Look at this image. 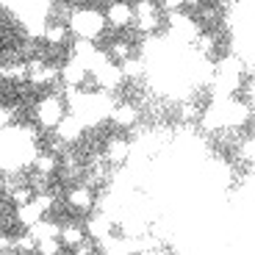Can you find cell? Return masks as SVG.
<instances>
[{
	"instance_id": "cell-1",
	"label": "cell",
	"mask_w": 255,
	"mask_h": 255,
	"mask_svg": "<svg viewBox=\"0 0 255 255\" xmlns=\"http://www.w3.org/2000/svg\"><path fill=\"white\" fill-rule=\"evenodd\" d=\"M106 14L95 11V8H75L70 14V28L78 39H89V42H97L106 28Z\"/></svg>"
},
{
	"instance_id": "cell-2",
	"label": "cell",
	"mask_w": 255,
	"mask_h": 255,
	"mask_svg": "<svg viewBox=\"0 0 255 255\" xmlns=\"http://www.w3.org/2000/svg\"><path fill=\"white\" fill-rule=\"evenodd\" d=\"M64 114H67V100L58 97V95H47V97H42V100L36 103V120H39V125L56 128L58 122L64 120Z\"/></svg>"
},
{
	"instance_id": "cell-3",
	"label": "cell",
	"mask_w": 255,
	"mask_h": 255,
	"mask_svg": "<svg viewBox=\"0 0 255 255\" xmlns=\"http://www.w3.org/2000/svg\"><path fill=\"white\" fill-rule=\"evenodd\" d=\"M56 78H61V70L50 67L47 61H42V58L28 61V83L31 86H50V83H56Z\"/></svg>"
},
{
	"instance_id": "cell-4",
	"label": "cell",
	"mask_w": 255,
	"mask_h": 255,
	"mask_svg": "<svg viewBox=\"0 0 255 255\" xmlns=\"http://www.w3.org/2000/svg\"><path fill=\"white\" fill-rule=\"evenodd\" d=\"M161 25V17H158V6L150 3V0H139L136 3V28L141 33H155Z\"/></svg>"
},
{
	"instance_id": "cell-5",
	"label": "cell",
	"mask_w": 255,
	"mask_h": 255,
	"mask_svg": "<svg viewBox=\"0 0 255 255\" xmlns=\"http://www.w3.org/2000/svg\"><path fill=\"white\" fill-rule=\"evenodd\" d=\"M83 125H86V120H83L78 111H67V114H64V120L58 122L53 130H56V136L61 141H78L83 136Z\"/></svg>"
},
{
	"instance_id": "cell-6",
	"label": "cell",
	"mask_w": 255,
	"mask_h": 255,
	"mask_svg": "<svg viewBox=\"0 0 255 255\" xmlns=\"http://www.w3.org/2000/svg\"><path fill=\"white\" fill-rule=\"evenodd\" d=\"M106 19L111 28H128L130 22H136V6H130L128 0H114L106 8Z\"/></svg>"
},
{
	"instance_id": "cell-7",
	"label": "cell",
	"mask_w": 255,
	"mask_h": 255,
	"mask_svg": "<svg viewBox=\"0 0 255 255\" xmlns=\"http://www.w3.org/2000/svg\"><path fill=\"white\" fill-rule=\"evenodd\" d=\"M67 203H70L72 211H78V214H89L92 208H95V191H92V186H75V189H70V194H67Z\"/></svg>"
},
{
	"instance_id": "cell-8",
	"label": "cell",
	"mask_w": 255,
	"mask_h": 255,
	"mask_svg": "<svg viewBox=\"0 0 255 255\" xmlns=\"http://www.w3.org/2000/svg\"><path fill=\"white\" fill-rule=\"evenodd\" d=\"M45 214H47V211L42 208L36 200H31V203H25V205H17V214H14V219H17V222L28 230V228H33L39 219H45Z\"/></svg>"
},
{
	"instance_id": "cell-9",
	"label": "cell",
	"mask_w": 255,
	"mask_h": 255,
	"mask_svg": "<svg viewBox=\"0 0 255 255\" xmlns=\"http://www.w3.org/2000/svg\"><path fill=\"white\" fill-rule=\"evenodd\" d=\"M86 75H92L89 67H86L83 61H78V58H72V61H67V64L61 67V81H64V86H81Z\"/></svg>"
},
{
	"instance_id": "cell-10",
	"label": "cell",
	"mask_w": 255,
	"mask_h": 255,
	"mask_svg": "<svg viewBox=\"0 0 255 255\" xmlns=\"http://www.w3.org/2000/svg\"><path fill=\"white\" fill-rule=\"evenodd\" d=\"M111 122H114L117 128H133L136 120H139V109H136L133 103H120V106H114L111 109Z\"/></svg>"
},
{
	"instance_id": "cell-11",
	"label": "cell",
	"mask_w": 255,
	"mask_h": 255,
	"mask_svg": "<svg viewBox=\"0 0 255 255\" xmlns=\"http://www.w3.org/2000/svg\"><path fill=\"white\" fill-rule=\"evenodd\" d=\"M106 161L109 164H114V166H120V164H125L128 161V155H130V144H128L125 139H111L109 144H106Z\"/></svg>"
},
{
	"instance_id": "cell-12",
	"label": "cell",
	"mask_w": 255,
	"mask_h": 255,
	"mask_svg": "<svg viewBox=\"0 0 255 255\" xmlns=\"http://www.w3.org/2000/svg\"><path fill=\"white\" fill-rule=\"evenodd\" d=\"M33 169H36V178H53L58 169V158L53 153H36L33 155Z\"/></svg>"
},
{
	"instance_id": "cell-13",
	"label": "cell",
	"mask_w": 255,
	"mask_h": 255,
	"mask_svg": "<svg viewBox=\"0 0 255 255\" xmlns=\"http://www.w3.org/2000/svg\"><path fill=\"white\" fill-rule=\"evenodd\" d=\"M83 239H89V230L83 228V225H72V222L70 225H61V242H64V247L75 250Z\"/></svg>"
},
{
	"instance_id": "cell-14",
	"label": "cell",
	"mask_w": 255,
	"mask_h": 255,
	"mask_svg": "<svg viewBox=\"0 0 255 255\" xmlns=\"http://www.w3.org/2000/svg\"><path fill=\"white\" fill-rule=\"evenodd\" d=\"M28 230L36 236V242H42V239H61V225L53 222V219H39V222Z\"/></svg>"
},
{
	"instance_id": "cell-15",
	"label": "cell",
	"mask_w": 255,
	"mask_h": 255,
	"mask_svg": "<svg viewBox=\"0 0 255 255\" xmlns=\"http://www.w3.org/2000/svg\"><path fill=\"white\" fill-rule=\"evenodd\" d=\"M70 31L72 28H67V25H61V22H50V25L42 31V39H45L50 47H58V45H64L67 42V36H70Z\"/></svg>"
},
{
	"instance_id": "cell-16",
	"label": "cell",
	"mask_w": 255,
	"mask_h": 255,
	"mask_svg": "<svg viewBox=\"0 0 255 255\" xmlns=\"http://www.w3.org/2000/svg\"><path fill=\"white\" fill-rule=\"evenodd\" d=\"M3 78L14 83H28V61H8L3 64Z\"/></svg>"
},
{
	"instance_id": "cell-17",
	"label": "cell",
	"mask_w": 255,
	"mask_h": 255,
	"mask_svg": "<svg viewBox=\"0 0 255 255\" xmlns=\"http://www.w3.org/2000/svg\"><path fill=\"white\" fill-rule=\"evenodd\" d=\"M33 197H36V189H33V186H14V189L8 191V200H11L14 205H25V203H31Z\"/></svg>"
},
{
	"instance_id": "cell-18",
	"label": "cell",
	"mask_w": 255,
	"mask_h": 255,
	"mask_svg": "<svg viewBox=\"0 0 255 255\" xmlns=\"http://www.w3.org/2000/svg\"><path fill=\"white\" fill-rule=\"evenodd\" d=\"M109 56L114 58L117 64H122L125 58H130V42H125V39H114L109 45Z\"/></svg>"
},
{
	"instance_id": "cell-19",
	"label": "cell",
	"mask_w": 255,
	"mask_h": 255,
	"mask_svg": "<svg viewBox=\"0 0 255 255\" xmlns=\"http://www.w3.org/2000/svg\"><path fill=\"white\" fill-rule=\"evenodd\" d=\"M122 72H125V78H130V81H139V78L144 75V61H141V58H125V61H122Z\"/></svg>"
},
{
	"instance_id": "cell-20",
	"label": "cell",
	"mask_w": 255,
	"mask_h": 255,
	"mask_svg": "<svg viewBox=\"0 0 255 255\" xmlns=\"http://www.w3.org/2000/svg\"><path fill=\"white\" fill-rule=\"evenodd\" d=\"M61 247H64L61 239H42V242H39V247H36V253H42V255H58V253H61Z\"/></svg>"
},
{
	"instance_id": "cell-21",
	"label": "cell",
	"mask_w": 255,
	"mask_h": 255,
	"mask_svg": "<svg viewBox=\"0 0 255 255\" xmlns=\"http://www.w3.org/2000/svg\"><path fill=\"white\" fill-rule=\"evenodd\" d=\"M194 47H197L203 56H211V53H214V47H217V42H214V36H211V33H200V36L194 39Z\"/></svg>"
},
{
	"instance_id": "cell-22",
	"label": "cell",
	"mask_w": 255,
	"mask_h": 255,
	"mask_svg": "<svg viewBox=\"0 0 255 255\" xmlns=\"http://www.w3.org/2000/svg\"><path fill=\"white\" fill-rule=\"evenodd\" d=\"M33 200H36V203L42 205L45 211H50L53 205H56V197H53L50 191H36V197H33Z\"/></svg>"
},
{
	"instance_id": "cell-23",
	"label": "cell",
	"mask_w": 255,
	"mask_h": 255,
	"mask_svg": "<svg viewBox=\"0 0 255 255\" xmlns=\"http://www.w3.org/2000/svg\"><path fill=\"white\" fill-rule=\"evenodd\" d=\"M242 92H244V97H247L250 103H255V75H253V78H247V81H244Z\"/></svg>"
},
{
	"instance_id": "cell-24",
	"label": "cell",
	"mask_w": 255,
	"mask_h": 255,
	"mask_svg": "<svg viewBox=\"0 0 255 255\" xmlns=\"http://www.w3.org/2000/svg\"><path fill=\"white\" fill-rule=\"evenodd\" d=\"M161 6H164L166 11L172 14V11H178V8L183 6V0H161Z\"/></svg>"
},
{
	"instance_id": "cell-25",
	"label": "cell",
	"mask_w": 255,
	"mask_h": 255,
	"mask_svg": "<svg viewBox=\"0 0 255 255\" xmlns=\"http://www.w3.org/2000/svg\"><path fill=\"white\" fill-rule=\"evenodd\" d=\"M14 122V109L11 106H3V128H8Z\"/></svg>"
},
{
	"instance_id": "cell-26",
	"label": "cell",
	"mask_w": 255,
	"mask_h": 255,
	"mask_svg": "<svg viewBox=\"0 0 255 255\" xmlns=\"http://www.w3.org/2000/svg\"><path fill=\"white\" fill-rule=\"evenodd\" d=\"M203 3H205V0H183V6H186V8H200Z\"/></svg>"
}]
</instances>
